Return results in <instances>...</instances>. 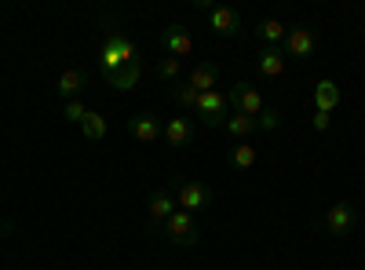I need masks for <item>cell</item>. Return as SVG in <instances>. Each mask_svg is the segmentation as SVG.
<instances>
[{
	"label": "cell",
	"mask_w": 365,
	"mask_h": 270,
	"mask_svg": "<svg viewBox=\"0 0 365 270\" xmlns=\"http://www.w3.org/2000/svg\"><path fill=\"white\" fill-rule=\"evenodd\" d=\"M139 73H143V63H132V66H125V70L110 73L106 84L113 88V92H132V88L139 84Z\"/></svg>",
	"instance_id": "cell-21"
},
{
	"label": "cell",
	"mask_w": 365,
	"mask_h": 270,
	"mask_svg": "<svg viewBox=\"0 0 365 270\" xmlns=\"http://www.w3.org/2000/svg\"><path fill=\"white\" fill-rule=\"evenodd\" d=\"M154 73H158V77H161L165 84H172V81H175V77L182 73V63H179V58H172V55H168V58H161V63L154 66Z\"/></svg>",
	"instance_id": "cell-23"
},
{
	"label": "cell",
	"mask_w": 365,
	"mask_h": 270,
	"mask_svg": "<svg viewBox=\"0 0 365 270\" xmlns=\"http://www.w3.org/2000/svg\"><path fill=\"white\" fill-rule=\"evenodd\" d=\"M172 194H175V204L182 208V212H190V216L212 208V190L201 183V179H182V183L172 187Z\"/></svg>",
	"instance_id": "cell-4"
},
{
	"label": "cell",
	"mask_w": 365,
	"mask_h": 270,
	"mask_svg": "<svg viewBox=\"0 0 365 270\" xmlns=\"http://www.w3.org/2000/svg\"><path fill=\"white\" fill-rule=\"evenodd\" d=\"M132 63H139V44L128 41V37H120V33H110L103 41V48H99V70H103V77L125 70Z\"/></svg>",
	"instance_id": "cell-1"
},
{
	"label": "cell",
	"mask_w": 365,
	"mask_h": 270,
	"mask_svg": "<svg viewBox=\"0 0 365 270\" xmlns=\"http://www.w3.org/2000/svg\"><path fill=\"white\" fill-rule=\"evenodd\" d=\"M190 88H197V92H216V84H220V66L216 63H197L187 77Z\"/></svg>",
	"instance_id": "cell-16"
},
{
	"label": "cell",
	"mask_w": 365,
	"mask_h": 270,
	"mask_svg": "<svg viewBox=\"0 0 365 270\" xmlns=\"http://www.w3.org/2000/svg\"><path fill=\"white\" fill-rule=\"evenodd\" d=\"M161 139H165L168 146H187V142L194 139V125H190V117H168Z\"/></svg>",
	"instance_id": "cell-13"
},
{
	"label": "cell",
	"mask_w": 365,
	"mask_h": 270,
	"mask_svg": "<svg viewBox=\"0 0 365 270\" xmlns=\"http://www.w3.org/2000/svg\"><path fill=\"white\" fill-rule=\"evenodd\" d=\"M318 227H322V230H329L332 237H347V234L358 227V204H354L351 197L336 201V204H332L329 212L318 219Z\"/></svg>",
	"instance_id": "cell-3"
},
{
	"label": "cell",
	"mask_w": 365,
	"mask_h": 270,
	"mask_svg": "<svg viewBox=\"0 0 365 270\" xmlns=\"http://www.w3.org/2000/svg\"><path fill=\"white\" fill-rule=\"evenodd\" d=\"M252 33L263 41V48H278V44H285L289 26H285V22H278V19H259Z\"/></svg>",
	"instance_id": "cell-15"
},
{
	"label": "cell",
	"mask_w": 365,
	"mask_h": 270,
	"mask_svg": "<svg viewBox=\"0 0 365 270\" xmlns=\"http://www.w3.org/2000/svg\"><path fill=\"white\" fill-rule=\"evenodd\" d=\"M256 161H259V154H256V146H252V142H234V146L227 150V165L237 168V172L256 168Z\"/></svg>",
	"instance_id": "cell-18"
},
{
	"label": "cell",
	"mask_w": 365,
	"mask_h": 270,
	"mask_svg": "<svg viewBox=\"0 0 365 270\" xmlns=\"http://www.w3.org/2000/svg\"><path fill=\"white\" fill-rule=\"evenodd\" d=\"M168 95H172V103H175V106H182V110H194V106H197V95H201V92H197V88H190L187 81H175Z\"/></svg>",
	"instance_id": "cell-22"
},
{
	"label": "cell",
	"mask_w": 365,
	"mask_h": 270,
	"mask_svg": "<svg viewBox=\"0 0 365 270\" xmlns=\"http://www.w3.org/2000/svg\"><path fill=\"white\" fill-rule=\"evenodd\" d=\"M194 113H197V121H201L205 128H223L227 117H230V103H227L223 92H201Z\"/></svg>",
	"instance_id": "cell-5"
},
{
	"label": "cell",
	"mask_w": 365,
	"mask_h": 270,
	"mask_svg": "<svg viewBox=\"0 0 365 270\" xmlns=\"http://www.w3.org/2000/svg\"><path fill=\"white\" fill-rule=\"evenodd\" d=\"M161 48H165V55H172V58H187V55H194V37L187 33V29H182L179 22H168L165 29H161Z\"/></svg>",
	"instance_id": "cell-9"
},
{
	"label": "cell",
	"mask_w": 365,
	"mask_h": 270,
	"mask_svg": "<svg viewBox=\"0 0 365 270\" xmlns=\"http://www.w3.org/2000/svg\"><path fill=\"white\" fill-rule=\"evenodd\" d=\"M256 128H259V132H278V128H282V113H278V110H263V113L256 117Z\"/></svg>",
	"instance_id": "cell-25"
},
{
	"label": "cell",
	"mask_w": 365,
	"mask_h": 270,
	"mask_svg": "<svg viewBox=\"0 0 365 270\" xmlns=\"http://www.w3.org/2000/svg\"><path fill=\"white\" fill-rule=\"evenodd\" d=\"M161 132H165V125L158 121L154 113H132V117H128V135H132L135 142H158Z\"/></svg>",
	"instance_id": "cell-12"
},
{
	"label": "cell",
	"mask_w": 365,
	"mask_h": 270,
	"mask_svg": "<svg viewBox=\"0 0 365 270\" xmlns=\"http://www.w3.org/2000/svg\"><path fill=\"white\" fill-rule=\"evenodd\" d=\"M208 26L216 37H241L245 33V22L234 8H208Z\"/></svg>",
	"instance_id": "cell-11"
},
{
	"label": "cell",
	"mask_w": 365,
	"mask_h": 270,
	"mask_svg": "<svg viewBox=\"0 0 365 270\" xmlns=\"http://www.w3.org/2000/svg\"><path fill=\"white\" fill-rule=\"evenodd\" d=\"M223 132H227V135H234L237 142H245V139H249V135H256L259 128H256V117H249V113H234V110H230Z\"/></svg>",
	"instance_id": "cell-19"
},
{
	"label": "cell",
	"mask_w": 365,
	"mask_h": 270,
	"mask_svg": "<svg viewBox=\"0 0 365 270\" xmlns=\"http://www.w3.org/2000/svg\"><path fill=\"white\" fill-rule=\"evenodd\" d=\"M314 48H318V37H314L311 26H289L285 44H282V55L285 58H311Z\"/></svg>",
	"instance_id": "cell-8"
},
{
	"label": "cell",
	"mask_w": 365,
	"mask_h": 270,
	"mask_svg": "<svg viewBox=\"0 0 365 270\" xmlns=\"http://www.w3.org/2000/svg\"><path fill=\"white\" fill-rule=\"evenodd\" d=\"M340 106V84L336 81H318L314 84V110L318 113H332V110H336Z\"/></svg>",
	"instance_id": "cell-14"
},
{
	"label": "cell",
	"mask_w": 365,
	"mask_h": 270,
	"mask_svg": "<svg viewBox=\"0 0 365 270\" xmlns=\"http://www.w3.org/2000/svg\"><path fill=\"white\" fill-rule=\"evenodd\" d=\"M81 132H84V139H91V142H103V139L110 135L106 113H99V110H88V117L81 121Z\"/></svg>",
	"instance_id": "cell-20"
},
{
	"label": "cell",
	"mask_w": 365,
	"mask_h": 270,
	"mask_svg": "<svg viewBox=\"0 0 365 270\" xmlns=\"http://www.w3.org/2000/svg\"><path fill=\"white\" fill-rule=\"evenodd\" d=\"M11 230H15V223H11V219L0 223V242H4V237H11Z\"/></svg>",
	"instance_id": "cell-27"
},
{
	"label": "cell",
	"mask_w": 365,
	"mask_h": 270,
	"mask_svg": "<svg viewBox=\"0 0 365 270\" xmlns=\"http://www.w3.org/2000/svg\"><path fill=\"white\" fill-rule=\"evenodd\" d=\"M227 103L234 106V113H249V117H259V113L267 110L263 92H259L252 81H237L230 92H227Z\"/></svg>",
	"instance_id": "cell-6"
},
{
	"label": "cell",
	"mask_w": 365,
	"mask_h": 270,
	"mask_svg": "<svg viewBox=\"0 0 365 270\" xmlns=\"http://www.w3.org/2000/svg\"><path fill=\"white\" fill-rule=\"evenodd\" d=\"M154 237H161V242H168V245H179V249H190V245L201 242V223H197L190 212L175 208V212L165 219V227H161Z\"/></svg>",
	"instance_id": "cell-2"
},
{
	"label": "cell",
	"mask_w": 365,
	"mask_h": 270,
	"mask_svg": "<svg viewBox=\"0 0 365 270\" xmlns=\"http://www.w3.org/2000/svg\"><path fill=\"white\" fill-rule=\"evenodd\" d=\"M63 117L70 125H77L81 128V121L88 117V106H84V99H70V103H63Z\"/></svg>",
	"instance_id": "cell-24"
},
{
	"label": "cell",
	"mask_w": 365,
	"mask_h": 270,
	"mask_svg": "<svg viewBox=\"0 0 365 270\" xmlns=\"http://www.w3.org/2000/svg\"><path fill=\"white\" fill-rule=\"evenodd\" d=\"M256 70L263 73V77H282L285 73V55H282V48H259V55H256Z\"/></svg>",
	"instance_id": "cell-17"
},
{
	"label": "cell",
	"mask_w": 365,
	"mask_h": 270,
	"mask_svg": "<svg viewBox=\"0 0 365 270\" xmlns=\"http://www.w3.org/2000/svg\"><path fill=\"white\" fill-rule=\"evenodd\" d=\"M88 88H91V73L88 70H77V66L63 70V73H58V81H55V92H58V99H63V103L81 99Z\"/></svg>",
	"instance_id": "cell-10"
},
{
	"label": "cell",
	"mask_w": 365,
	"mask_h": 270,
	"mask_svg": "<svg viewBox=\"0 0 365 270\" xmlns=\"http://www.w3.org/2000/svg\"><path fill=\"white\" fill-rule=\"evenodd\" d=\"M175 194L168 190V187H161V190H154L150 194V201H146V230L150 234H158L161 227H165V219L175 212Z\"/></svg>",
	"instance_id": "cell-7"
},
{
	"label": "cell",
	"mask_w": 365,
	"mask_h": 270,
	"mask_svg": "<svg viewBox=\"0 0 365 270\" xmlns=\"http://www.w3.org/2000/svg\"><path fill=\"white\" fill-rule=\"evenodd\" d=\"M329 125H332V113H318V110H314V117H311V128H314L318 135H325V132H329Z\"/></svg>",
	"instance_id": "cell-26"
}]
</instances>
